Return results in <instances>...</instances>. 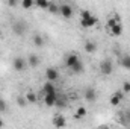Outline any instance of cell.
I'll list each match as a JSON object with an SVG mask.
<instances>
[{"label":"cell","mask_w":130,"mask_h":129,"mask_svg":"<svg viewBox=\"0 0 130 129\" xmlns=\"http://www.w3.org/2000/svg\"><path fill=\"white\" fill-rule=\"evenodd\" d=\"M98 21V18L94 15V14H91L89 11H82V15H80V24L83 26V28H92V26H95Z\"/></svg>","instance_id":"cell-1"},{"label":"cell","mask_w":130,"mask_h":129,"mask_svg":"<svg viewBox=\"0 0 130 129\" xmlns=\"http://www.w3.org/2000/svg\"><path fill=\"white\" fill-rule=\"evenodd\" d=\"M98 70H100V73L103 74V76H109V74H112L113 73V64H112V61L110 59H103L100 65H98Z\"/></svg>","instance_id":"cell-2"},{"label":"cell","mask_w":130,"mask_h":129,"mask_svg":"<svg viewBox=\"0 0 130 129\" xmlns=\"http://www.w3.org/2000/svg\"><path fill=\"white\" fill-rule=\"evenodd\" d=\"M26 31H27V24H26L23 20H17V21L12 23V32L15 33V35L21 36V35L26 33Z\"/></svg>","instance_id":"cell-3"},{"label":"cell","mask_w":130,"mask_h":129,"mask_svg":"<svg viewBox=\"0 0 130 129\" xmlns=\"http://www.w3.org/2000/svg\"><path fill=\"white\" fill-rule=\"evenodd\" d=\"M26 67H27V62H26L23 58L15 56V58L12 59V68H14L15 71H24V70H26Z\"/></svg>","instance_id":"cell-4"},{"label":"cell","mask_w":130,"mask_h":129,"mask_svg":"<svg viewBox=\"0 0 130 129\" xmlns=\"http://www.w3.org/2000/svg\"><path fill=\"white\" fill-rule=\"evenodd\" d=\"M45 79L50 81V82L58 81V79H59V71H58V68H55V67H48V68L45 70Z\"/></svg>","instance_id":"cell-5"},{"label":"cell","mask_w":130,"mask_h":129,"mask_svg":"<svg viewBox=\"0 0 130 129\" xmlns=\"http://www.w3.org/2000/svg\"><path fill=\"white\" fill-rule=\"evenodd\" d=\"M59 14L64 17V18H71L73 17V8L70 6V5H67V3H64V5H61L59 6Z\"/></svg>","instance_id":"cell-6"},{"label":"cell","mask_w":130,"mask_h":129,"mask_svg":"<svg viewBox=\"0 0 130 129\" xmlns=\"http://www.w3.org/2000/svg\"><path fill=\"white\" fill-rule=\"evenodd\" d=\"M56 100H58V93H50V94H44V103L45 106L52 108L56 105Z\"/></svg>","instance_id":"cell-7"},{"label":"cell","mask_w":130,"mask_h":129,"mask_svg":"<svg viewBox=\"0 0 130 129\" xmlns=\"http://www.w3.org/2000/svg\"><path fill=\"white\" fill-rule=\"evenodd\" d=\"M109 31H110L109 33H110L112 36H120V35L123 33V24L117 21L113 26H110V28H109Z\"/></svg>","instance_id":"cell-8"},{"label":"cell","mask_w":130,"mask_h":129,"mask_svg":"<svg viewBox=\"0 0 130 129\" xmlns=\"http://www.w3.org/2000/svg\"><path fill=\"white\" fill-rule=\"evenodd\" d=\"M79 59H80V58H79V55H76V53H70V55L67 56V59H65V65H67L68 68H71V67L76 64Z\"/></svg>","instance_id":"cell-9"},{"label":"cell","mask_w":130,"mask_h":129,"mask_svg":"<svg viewBox=\"0 0 130 129\" xmlns=\"http://www.w3.org/2000/svg\"><path fill=\"white\" fill-rule=\"evenodd\" d=\"M42 93L44 94H50V93H56V88H55V85H53V82H50V81H47L44 85H42Z\"/></svg>","instance_id":"cell-10"},{"label":"cell","mask_w":130,"mask_h":129,"mask_svg":"<svg viewBox=\"0 0 130 129\" xmlns=\"http://www.w3.org/2000/svg\"><path fill=\"white\" fill-rule=\"evenodd\" d=\"M65 125H67L65 117H62V115H56V117H53V126H56V128H64Z\"/></svg>","instance_id":"cell-11"},{"label":"cell","mask_w":130,"mask_h":129,"mask_svg":"<svg viewBox=\"0 0 130 129\" xmlns=\"http://www.w3.org/2000/svg\"><path fill=\"white\" fill-rule=\"evenodd\" d=\"M85 99H86L89 103L95 102V99H97V94H95V91H94L92 88H88V90L85 91Z\"/></svg>","instance_id":"cell-12"},{"label":"cell","mask_w":130,"mask_h":129,"mask_svg":"<svg viewBox=\"0 0 130 129\" xmlns=\"http://www.w3.org/2000/svg\"><path fill=\"white\" fill-rule=\"evenodd\" d=\"M27 62H29V67H32V68L38 67V64H39V58H38V55H35V53L29 55V58H27Z\"/></svg>","instance_id":"cell-13"},{"label":"cell","mask_w":130,"mask_h":129,"mask_svg":"<svg viewBox=\"0 0 130 129\" xmlns=\"http://www.w3.org/2000/svg\"><path fill=\"white\" fill-rule=\"evenodd\" d=\"M95 50H97V46H95L94 41H86L85 43V52L86 53H94Z\"/></svg>","instance_id":"cell-14"},{"label":"cell","mask_w":130,"mask_h":129,"mask_svg":"<svg viewBox=\"0 0 130 129\" xmlns=\"http://www.w3.org/2000/svg\"><path fill=\"white\" fill-rule=\"evenodd\" d=\"M33 44H35L36 47H42V46L45 44V40H44L39 33H36V35L33 36Z\"/></svg>","instance_id":"cell-15"},{"label":"cell","mask_w":130,"mask_h":129,"mask_svg":"<svg viewBox=\"0 0 130 129\" xmlns=\"http://www.w3.org/2000/svg\"><path fill=\"white\" fill-rule=\"evenodd\" d=\"M121 65H123L126 70H130V55L129 53H126V55L121 56Z\"/></svg>","instance_id":"cell-16"},{"label":"cell","mask_w":130,"mask_h":129,"mask_svg":"<svg viewBox=\"0 0 130 129\" xmlns=\"http://www.w3.org/2000/svg\"><path fill=\"white\" fill-rule=\"evenodd\" d=\"M71 71H73V73H82V71H83V62L79 59L76 64L71 67Z\"/></svg>","instance_id":"cell-17"},{"label":"cell","mask_w":130,"mask_h":129,"mask_svg":"<svg viewBox=\"0 0 130 129\" xmlns=\"http://www.w3.org/2000/svg\"><path fill=\"white\" fill-rule=\"evenodd\" d=\"M35 5L38 8H41V9H47L48 5H50V2L48 0H35Z\"/></svg>","instance_id":"cell-18"},{"label":"cell","mask_w":130,"mask_h":129,"mask_svg":"<svg viewBox=\"0 0 130 129\" xmlns=\"http://www.w3.org/2000/svg\"><path fill=\"white\" fill-rule=\"evenodd\" d=\"M85 115H86V109L83 106H79L77 111H76V119H83Z\"/></svg>","instance_id":"cell-19"},{"label":"cell","mask_w":130,"mask_h":129,"mask_svg":"<svg viewBox=\"0 0 130 129\" xmlns=\"http://www.w3.org/2000/svg\"><path fill=\"white\" fill-rule=\"evenodd\" d=\"M47 11H48L50 14H59V6L55 5V3H50L48 8H47Z\"/></svg>","instance_id":"cell-20"},{"label":"cell","mask_w":130,"mask_h":129,"mask_svg":"<svg viewBox=\"0 0 130 129\" xmlns=\"http://www.w3.org/2000/svg\"><path fill=\"white\" fill-rule=\"evenodd\" d=\"M33 3H35V0H23L21 6H23V9H30L33 6Z\"/></svg>","instance_id":"cell-21"},{"label":"cell","mask_w":130,"mask_h":129,"mask_svg":"<svg viewBox=\"0 0 130 129\" xmlns=\"http://www.w3.org/2000/svg\"><path fill=\"white\" fill-rule=\"evenodd\" d=\"M123 117H124V125H127V126H130V109H127L124 114H123Z\"/></svg>","instance_id":"cell-22"},{"label":"cell","mask_w":130,"mask_h":129,"mask_svg":"<svg viewBox=\"0 0 130 129\" xmlns=\"http://www.w3.org/2000/svg\"><path fill=\"white\" fill-rule=\"evenodd\" d=\"M26 100H27L29 103H35V102H36V96H35V93H27V94H26Z\"/></svg>","instance_id":"cell-23"},{"label":"cell","mask_w":130,"mask_h":129,"mask_svg":"<svg viewBox=\"0 0 130 129\" xmlns=\"http://www.w3.org/2000/svg\"><path fill=\"white\" fill-rule=\"evenodd\" d=\"M55 106H58V108H65V106H67V100H64V99H58Z\"/></svg>","instance_id":"cell-24"},{"label":"cell","mask_w":130,"mask_h":129,"mask_svg":"<svg viewBox=\"0 0 130 129\" xmlns=\"http://www.w3.org/2000/svg\"><path fill=\"white\" fill-rule=\"evenodd\" d=\"M123 91L127 94V93H130V82L129 81H126L124 84H123Z\"/></svg>","instance_id":"cell-25"},{"label":"cell","mask_w":130,"mask_h":129,"mask_svg":"<svg viewBox=\"0 0 130 129\" xmlns=\"http://www.w3.org/2000/svg\"><path fill=\"white\" fill-rule=\"evenodd\" d=\"M6 109H8V106H6V102L0 99V112H5Z\"/></svg>","instance_id":"cell-26"},{"label":"cell","mask_w":130,"mask_h":129,"mask_svg":"<svg viewBox=\"0 0 130 129\" xmlns=\"http://www.w3.org/2000/svg\"><path fill=\"white\" fill-rule=\"evenodd\" d=\"M26 102H27V100H24V99H21V97H18V105H20L21 108H23V106H26Z\"/></svg>","instance_id":"cell-27"},{"label":"cell","mask_w":130,"mask_h":129,"mask_svg":"<svg viewBox=\"0 0 130 129\" xmlns=\"http://www.w3.org/2000/svg\"><path fill=\"white\" fill-rule=\"evenodd\" d=\"M117 21H118V20H115V18H109V21H107V26L110 28V26H113Z\"/></svg>","instance_id":"cell-28"},{"label":"cell","mask_w":130,"mask_h":129,"mask_svg":"<svg viewBox=\"0 0 130 129\" xmlns=\"http://www.w3.org/2000/svg\"><path fill=\"white\" fill-rule=\"evenodd\" d=\"M8 3H9V6H15V5H17L15 0H8Z\"/></svg>","instance_id":"cell-29"},{"label":"cell","mask_w":130,"mask_h":129,"mask_svg":"<svg viewBox=\"0 0 130 129\" xmlns=\"http://www.w3.org/2000/svg\"><path fill=\"white\" fill-rule=\"evenodd\" d=\"M3 126H5V122H3V120H0V128H3Z\"/></svg>","instance_id":"cell-30"}]
</instances>
